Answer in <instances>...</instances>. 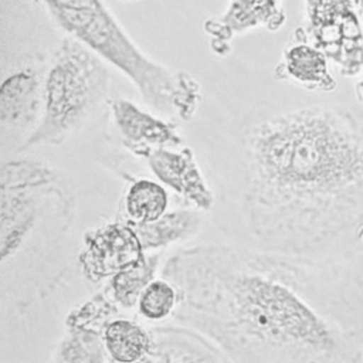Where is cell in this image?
Wrapping results in <instances>:
<instances>
[{
    "label": "cell",
    "instance_id": "7402d4cb",
    "mask_svg": "<svg viewBox=\"0 0 363 363\" xmlns=\"http://www.w3.org/2000/svg\"><path fill=\"white\" fill-rule=\"evenodd\" d=\"M362 14H363V0H362Z\"/></svg>",
    "mask_w": 363,
    "mask_h": 363
},
{
    "label": "cell",
    "instance_id": "5bb4252c",
    "mask_svg": "<svg viewBox=\"0 0 363 363\" xmlns=\"http://www.w3.org/2000/svg\"><path fill=\"white\" fill-rule=\"evenodd\" d=\"M129 223L136 230L143 250L150 252L163 251L170 245L180 244L196 237L201 230L203 218L199 210L186 207L166 211L163 216L153 221Z\"/></svg>",
    "mask_w": 363,
    "mask_h": 363
},
{
    "label": "cell",
    "instance_id": "4fadbf2b",
    "mask_svg": "<svg viewBox=\"0 0 363 363\" xmlns=\"http://www.w3.org/2000/svg\"><path fill=\"white\" fill-rule=\"evenodd\" d=\"M274 74L278 79L294 82L309 91L330 92L336 88V81L328 67V57L308 43L291 44L284 51Z\"/></svg>",
    "mask_w": 363,
    "mask_h": 363
},
{
    "label": "cell",
    "instance_id": "7a4b0ae2",
    "mask_svg": "<svg viewBox=\"0 0 363 363\" xmlns=\"http://www.w3.org/2000/svg\"><path fill=\"white\" fill-rule=\"evenodd\" d=\"M233 139L251 248L346 258L363 225V112L322 105L259 112Z\"/></svg>",
    "mask_w": 363,
    "mask_h": 363
},
{
    "label": "cell",
    "instance_id": "5b68a950",
    "mask_svg": "<svg viewBox=\"0 0 363 363\" xmlns=\"http://www.w3.org/2000/svg\"><path fill=\"white\" fill-rule=\"evenodd\" d=\"M109 88L105 61L77 38L62 37L48 57L41 119L18 153L65 143L108 102Z\"/></svg>",
    "mask_w": 363,
    "mask_h": 363
},
{
    "label": "cell",
    "instance_id": "9c48e42d",
    "mask_svg": "<svg viewBox=\"0 0 363 363\" xmlns=\"http://www.w3.org/2000/svg\"><path fill=\"white\" fill-rule=\"evenodd\" d=\"M142 159L153 176L187 207L199 211L213 210L216 196L206 182L190 146L149 147Z\"/></svg>",
    "mask_w": 363,
    "mask_h": 363
},
{
    "label": "cell",
    "instance_id": "d6986e66",
    "mask_svg": "<svg viewBox=\"0 0 363 363\" xmlns=\"http://www.w3.org/2000/svg\"><path fill=\"white\" fill-rule=\"evenodd\" d=\"M179 303L176 286L166 278H155L143 289L138 301V315L152 323H163L173 318Z\"/></svg>",
    "mask_w": 363,
    "mask_h": 363
},
{
    "label": "cell",
    "instance_id": "e0dca14e",
    "mask_svg": "<svg viewBox=\"0 0 363 363\" xmlns=\"http://www.w3.org/2000/svg\"><path fill=\"white\" fill-rule=\"evenodd\" d=\"M162 259V251L145 252L133 265L113 274L104 285V292L121 308L133 309L143 289L156 277Z\"/></svg>",
    "mask_w": 363,
    "mask_h": 363
},
{
    "label": "cell",
    "instance_id": "ba28073f",
    "mask_svg": "<svg viewBox=\"0 0 363 363\" xmlns=\"http://www.w3.org/2000/svg\"><path fill=\"white\" fill-rule=\"evenodd\" d=\"M145 252L133 225L118 217L84 234L78 264L88 282L101 284L136 264Z\"/></svg>",
    "mask_w": 363,
    "mask_h": 363
},
{
    "label": "cell",
    "instance_id": "8fae6325",
    "mask_svg": "<svg viewBox=\"0 0 363 363\" xmlns=\"http://www.w3.org/2000/svg\"><path fill=\"white\" fill-rule=\"evenodd\" d=\"M282 0H230L225 11L204 21V31L210 37L211 50L225 57L231 51V40L237 34L264 27L278 31L285 24Z\"/></svg>",
    "mask_w": 363,
    "mask_h": 363
},
{
    "label": "cell",
    "instance_id": "9a60e30c",
    "mask_svg": "<svg viewBox=\"0 0 363 363\" xmlns=\"http://www.w3.org/2000/svg\"><path fill=\"white\" fill-rule=\"evenodd\" d=\"M104 346L108 363H146L152 350L150 328L119 315L106 325Z\"/></svg>",
    "mask_w": 363,
    "mask_h": 363
},
{
    "label": "cell",
    "instance_id": "6da1fadb",
    "mask_svg": "<svg viewBox=\"0 0 363 363\" xmlns=\"http://www.w3.org/2000/svg\"><path fill=\"white\" fill-rule=\"evenodd\" d=\"M179 292L172 320L234 363L363 359V272L352 259H311L225 244L172 254L160 269Z\"/></svg>",
    "mask_w": 363,
    "mask_h": 363
},
{
    "label": "cell",
    "instance_id": "277c9868",
    "mask_svg": "<svg viewBox=\"0 0 363 363\" xmlns=\"http://www.w3.org/2000/svg\"><path fill=\"white\" fill-rule=\"evenodd\" d=\"M65 34L77 38L121 71L142 101L164 116L190 121L200 105L201 86L186 71L150 58L125 31L104 0H35Z\"/></svg>",
    "mask_w": 363,
    "mask_h": 363
},
{
    "label": "cell",
    "instance_id": "8992f818",
    "mask_svg": "<svg viewBox=\"0 0 363 363\" xmlns=\"http://www.w3.org/2000/svg\"><path fill=\"white\" fill-rule=\"evenodd\" d=\"M48 57L37 52L26 55L1 79L0 146L3 156L17 155L41 119Z\"/></svg>",
    "mask_w": 363,
    "mask_h": 363
},
{
    "label": "cell",
    "instance_id": "ac0fdd59",
    "mask_svg": "<svg viewBox=\"0 0 363 363\" xmlns=\"http://www.w3.org/2000/svg\"><path fill=\"white\" fill-rule=\"evenodd\" d=\"M167 206L169 193L164 184L152 179L129 177V186L121 204L122 214L118 217L133 223H147L163 216Z\"/></svg>",
    "mask_w": 363,
    "mask_h": 363
},
{
    "label": "cell",
    "instance_id": "3957f363",
    "mask_svg": "<svg viewBox=\"0 0 363 363\" xmlns=\"http://www.w3.org/2000/svg\"><path fill=\"white\" fill-rule=\"evenodd\" d=\"M77 213L64 174L37 157H3L0 167V294L3 308L24 313L68 271Z\"/></svg>",
    "mask_w": 363,
    "mask_h": 363
},
{
    "label": "cell",
    "instance_id": "7c38bea8",
    "mask_svg": "<svg viewBox=\"0 0 363 363\" xmlns=\"http://www.w3.org/2000/svg\"><path fill=\"white\" fill-rule=\"evenodd\" d=\"M152 350L146 363H224V353L199 330L173 322L149 326Z\"/></svg>",
    "mask_w": 363,
    "mask_h": 363
},
{
    "label": "cell",
    "instance_id": "ffe728a7",
    "mask_svg": "<svg viewBox=\"0 0 363 363\" xmlns=\"http://www.w3.org/2000/svg\"><path fill=\"white\" fill-rule=\"evenodd\" d=\"M357 92H359L360 99L363 101V74H362V79H360L359 84H357Z\"/></svg>",
    "mask_w": 363,
    "mask_h": 363
},
{
    "label": "cell",
    "instance_id": "2e32d148",
    "mask_svg": "<svg viewBox=\"0 0 363 363\" xmlns=\"http://www.w3.org/2000/svg\"><path fill=\"white\" fill-rule=\"evenodd\" d=\"M105 328L64 323V333L57 342L51 360L57 363H108L104 346Z\"/></svg>",
    "mask_w": 363,
    "mask_h": 363
},
{
    "label": "cell",
    "instance_id": "30bf717a",
    "mask_svg": "<svg viewBox=\"0 0 363 363\" xmlns=\"http://www.w3.org/2000/svg\"><path fill=\"white\" fill-rule=\"evenodd\" d=\"M106 104L122 147L135 157L142 159L149 147L183 145L176 122L156 116L125 98L108 99Z\"/></svg>",
    "mask_w": 363,
    "mask_h": 363
},
{
    "label": "cell",
    "instance_id": "44dd1931",
    "mask_svg": "<svg viewBox=\"0 0 363 363\" xmlns=\"http://www.w3.org/2000/svg\"><path fill=\"white\" fill-rule=\"evenodd\" d=\"M357 237H359V241H360V244L363 245V225L360 227V230H359V234H357Z\"/></svg>",
    "mask_w": 363,
    "mask_h": 363
},
{
    "label": "cell",
    "instance_id": "52a82bcc",
    "mask_svg": "<svg viewBox=\"0 0 363 363\" xmlns=\"http://www.w3.org/2000/svg\"><path fill=\"white\" fill-rule=\"evenodd\" d=\"M308 30L305 31L343 75L363 68V33L349 0H306Z\"/></svg>",
    "mask_w": 363,
    "mask_h": 363
}]
</instances>
